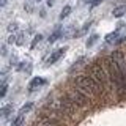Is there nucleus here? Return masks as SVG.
<instances>
[{"instance_id":"f257e3e1","label":"nucleus","mask_w":126,"mask_h":126,"mask_svg":"<svg viewBox=\"0 0 126 126\" xmlns=\"http://www.w3.org/2000/svg\"><path fill=\"white\" fill-rule=\"evenodd\" d=\"M76 84H77L79 88H80L82 92H85L87 94H93V96H101V94H104V88H102L92 76H79V77H76Z\"/></svg>"},{"instance_id":"f03ea898","label":"nucleus","mask_w":126,"mask_h":126,"mask_svg":"<svg viewBox=\"0 0 126 126\" xmlns=\"http://www.w3.org/2000/svg\"><path fill=\"white\" fill-rule=\"evenodd\" d=\"M90 76L104 88V92H107L110 79H109V74H107V71H106V68L101 66V63H93V65L90 66Z\"/></svg>"},{"instance_id":"7ed1b4c3","label":"nucleus","mask_w":126,"mask_h":126,"mask_svg":"<svg viewBox=\"0 0 126 126\" xmlns=\"http://www.w3.org/2000/svg\"><path fill=\"white\" fill-rule=\"evenodd\" d=\"M66 94L69 96V99L74 102V104L77 106V107H87V106L90 104V99L88 96H87L85 92H82L80 88H69Z\"/></svg>"},{"instance_id":"20e7f679","label":"nucleus","mask_w":126,"mask_h":126,"mask_svg":"<svg viewBox=\"0 0 126 126\" xmlns=\"http://www.w3.org/2000/svg\"><path fill=\"white\" fill-rule=\"evenodd\" d=\"M66 50H68V47H60V49L54 50V52L49 55V58H47V60H46V63H47V65H54V63L57 62L58 58L65 55V52H66Z\"/></svg>"},{"instance_id":"39448f33","label":"nucleus","mask_w":126,"mask_h":126,"mask_svg":"<svg viewBox=\"0 0 126 126\" xmlns=\"http://www.w3.org/2000/svg\"><path fill=\"white\" fill-rule=\"evenodd\" d=\"M46 84V80L43 77H35V79H32V82L29 84V90L30 92H35L36 88H39L41 85H44Z\"/></svg>"},{"instance_id":"423d86ee","label":"nucleus","mask_w":126,"mask_h":126,"mask_svg":"<svg viewBox=\"0 0 126 126\" xmlns=\"http://www.w3.org/2000/svg\"><path fill=\"white\" fill-rule=\"evenodd\" d=\"M126 13V5H120V6H117V8H113V11H112V16L113 17H121Z\"/></svg>"},{"instance_id":"0eeeda50","label":"nucleus","mask_w":126,"mask_h":126,"mask_svg":"<svg viewBox=\"0 0 126 126\" xmlns=\"http://www.w3.org/2000/svg\"><path fill=\"white\" fill-rule=\"evenodd\" d=\"M32 109H33V102H27L25 106H22V107L19 109V113H21V115H25V113L30 112Z\"/></svg>"},{"instance_id":"6e6552de","label":"nucleus","mask_w":126,"mask_h":126,"mask_svg":"<svg viewBox=\"0 0 126 126\" xmlns=\"http://www.w3.org/2000/svg\"><path fill=\"white\" fill-rule=\"evenodd\" d=\"M62 35H63V33H62V30H60V29H57V30H55L54 33H52V35L49 36V43H54V41H57V39L60 38Z\"/></svg>"},{"instance_id":"1a4fd4ad","label":"nucleus","mask_w":126,"mask_h":126,"mask_svg":"<svg viewBox=\"0 0 126 126\" xmlns=\"http://www.w3.org/2000/svg\"><path fill=\"white\" fill-rule=\"evenodd\" d=\"M117 36H118V32H112V33H109V35H106V41L107 43H113V41H117Z\"/></svg>"},{"instance_id":"9d476101","label":"nucleus","mask_w":126,"mask_h":126,"mask_svg":"<svg viewBox=\"0 0 126 126\" xmlns=\"http://www.w3.org/2000/svg\"><path fill=\"white\" fill-rule=\"evenodd\" d=\"M24 121H25L24 115H21V113H19V115L16 117V120L13 121V125H11V126H22V125H24Z\"/></svg>"},{"instance_id":"9b49d317","label":"nucleus","mask_w":126,"mask_h":126,"mask_svg":"<svg viewBox=\"0 0 126 126\" xmlns=\"http://www.w3.org/2000/svg\"><path fill=\"white\" fill-rule=\"evenodd\" d=\"M69 13H71V6H69V5H66V6L62 10V13H60V19H65V17H68V16H69Z\"/></svg>"},{"instance_id":"f8f14e48","label":"nucleus","mask_w":126,"mask_h":126,"mask_svg":"<svg viewBox=\"0 0 126 126\" xmlns=\"http://www.w3.org/2000/svg\"><path fill=\"white\" fill-rule=\"evenodd\" d=\"M11 112H13V106L10 104V106H5V107L2 109V112H0V113H2V117H8Z\"/></svg>"},{"instance_id":"ddd939ff","label":"nucleus","mask_w":126,"mask_h":126,"mask_svg":"<svg viewBox=\"0 0 126 126\" xmlns=\"http://www.w3.org/2000/svg\"><path fill=\"white\" fill-rule=\"evenodd\" d=\"M98 38H99L98 35H92V36L88 38V41H87V47H92V46L94 44V43L98 41Z\"/></svg>"},{"instance_id":"4468645a","label":"nucleus","mask_w":126,"mask_h":126,"mask_svg":"<svg viewBox=\"0 0 126 126\" xmlns=\"http://www.w3.org/2000/svg\"><path fill=\"white\" fill-rule=\"evenodd\" d=\"M41 39H43V36H41V35H36V36L33 38V41H32V44H30V47H32V49H35V47H36V44H38L39 41H41Z\"/></svg>"},{"instance_id":"2eb2a0df","label":"nucleus","mask_w":126,"mask_h":126,"mask_svg":"<svg viewBox=\"0 0 126 126\" xmlns=\"http://www.w3.org/2000/svg\"><path fill=\"white\" fill-rule=\"evenodd\" d=\"M90 25H92V21H88V22H87V24H85V25H84V27H82V30H80V32H79V33H77V35H82V33H85V32H87V30H88V27H90Z\"/></svg>"},{"instance_id":"dca6fc26","label":"nucleus","mask_w":126,"mask_h":126,"mask_svg":"<svg viewBox=\"0 0 126 126\" xmlns=\"http://www.w3.org/2000/svg\"><path fill=\"white\" fill-rule=\"evenodd\" d=\"M5 94H6V84H5V82H3V84H2V90H0V96H5Z\"/></svg>"},{"instance_id":"f3484780","label":"nucleus","mask_w":126,"mask_h":126,"mask_svg":"<svg viewBox=\"0 0 126 126\" xmlns=\"http://www.w3.org/2000/svg\"><path fill=\"white\" fill-rule=\"evenodd\" d=\"M16 44H19V46H21V44H24V35H22V33L17 36V41H16Z\"/></svg>"},{"instance_id":"a211bd4d","label":"nucleus","mask_w":126,"mask_h":126,"mask_svg":"<svg viewBox=\"0 0 126 126\" xmlns=\"http://www.w3.org/2000/svg\"><path fill=\"white\" fill-rule=\"evenodd\" d=\"M16 29H17V24H10V25H8V30L10 32H14Z\"/></svg>"},{"instance_id":"6ab92c4d","label":"nucleus","mask_w":126,"mask_h":126,"mask_svg":"<svg viewBox=\"0 0 126 126\" xmlns=\"http://www.w3.org/2000/svg\"><path fill=\"white\" fill-rule=\"evenodd\" d=\"M16 41H17V38H16L14 35H11V36L8 38V43H10V44H13V43H16Z\"/></svg>"},{"instance_id":"aec40b11","label":"nucleus","mask_w":126,"mask_h":126,"mask_svg":"<svg viewBox=\"0 0 126 126\" xmlns=\"http://www.w3.org/2000/svg\"><path fill=\"white\" fill-rule=\"evenodd\" d=\"M99 3H101V0H93V2H92V8H94L96 5H99Z\"/></svg>"},{"instance_id":"412c9836","label":"nucleus","mask_w":126,"mask_h":126,"mask_svg":"<svg viewBox=\"0 0 126 126\" xmlns=\"http://www.w3.org/2000/svg\"><path fill=\"white\" fill-rule=\"evenodd\" d=\"M54 5V0H47V6H52Z\"/></svg>"},{"instance_id":"4be33fe9","label":"nucleus","mask_w":126,"mask_h":126,"mask_svg":"<svg viewBox=\"0 0 126 126\" xmlns=\"http://www.w3.org/2000/svg\"><path fill=\"white\" fill-rule=\"evenodd\" d=\"M6 5V0H2V6H5Z\"/></svg>"},{"instance_id":"5701e85b","label":"nucleus","mask_w":126,"mask_h":126,"mask_svg":"<svg viewBox=\"0 0 126 126\" xmlns=\"http://www.w3.org/2000/svg\"><path fill=\"white\" fill-rule=\"evenodd\" d=\"M38 2H41V0H38Z\"/></svg>"}]
</instances>
